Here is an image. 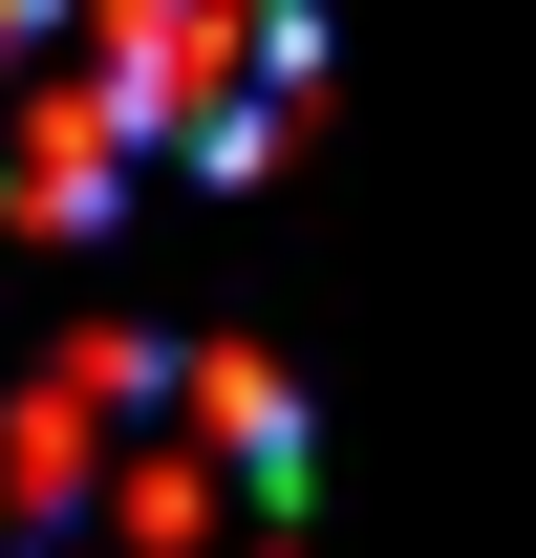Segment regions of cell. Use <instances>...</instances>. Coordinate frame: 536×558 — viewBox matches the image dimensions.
<instances>
[{
  "label": "cell",
  "mask_w": 536,
  "mask_h": 558,
  "mask_svg": "<svg viewBox=\"0 0 536 558\" xmlns=\"http://www.w3.org/2000/svg\"><path fill=\"white\" fill-rule=\"evenodd\" d=\"M108 86L150 108V172H279V130L322 108V0H108L86 22Z\"/></svg>",
  "instance_id": "1"
},
{
  "label": "cell",
  "mask_w": 536,
  "mask_h": 558,
  "mask_svg": "<svg viewBox=\"0 0 536 558\" xmlns=\"http://www.w3.org/2000/svg\"><path fill=\"white\" fill-rule=\"evenodd\" d=\"M65 22H86V0H0V86L44 65V44H65Z\"/></svg>",
  "instance_id": "2"
}]
</instances>
